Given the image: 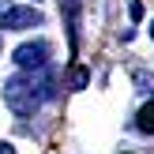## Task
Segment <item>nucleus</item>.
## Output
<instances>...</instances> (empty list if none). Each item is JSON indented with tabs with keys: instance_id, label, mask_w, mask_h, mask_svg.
<instances>
[{
	"instance_id": "nucleus-7",
	"label": "nucleus",
	"mask_w": 154,
	"mask_h": 154,
	"mask_svg": "<svg viewBox=\"0 0 154 154\" xmlns=\"http://www.w3.org/2000/svg\"><path fill=\"white\" fill-rule=\"evenodd\" d=\"M128 15H132V19H143V4H139V0H132V4H128Z\"/></svg>"
},
{
	"instance_id": "nucleus-9",
	"label": "nucleus",
	"mask_w": 154,
	"mask_h": 154,
	"mask_svg": "<svg viewBox=\"0 0 154 154\" xmlns=\"http://www.w3.org/2000/svg\"><path fill=\"white\" fill-rule=\"evenodd\" d=\"M8 8H11V0H0V15H4V11H8Z\"/></svg>"
},
{
	"instance_id": "nucleus-1",
	"label": "nucleus",
	"mask_w": 154,
	"mask_h": 154,
	"mask_svg": "<svg viewBox=\"0 0 154 154\" xmlns=\"http://www.w3.org/2000/svg\"><path fill=\"white\" fill-rule=\"evenodd\" d=\"M4 102H8V109H11L15 117H34V109L42 105L38 94H34V87H30V75L26 72L11 75V79L4 83Z\"/></svg>"
},
{
	"instance_id": "nucleus-2",
	"label": "nucleus",
	"mask_w": 154,
	"mask_h": 154,
	"mask_svg": "<svg viewBox=\"0 0 154 154\" xmlns=\"http://www.w3.org/2000/svg\"><path fill=\"white\" fill-rule=\"evenodd\" d=\"M42 11L38 8H8L4 15H0V30H34L42 26Z\"/></svg>"
},
{
	"instance_id": "nucleus-11",
	"label": "nucleus",
	"mask_w": 154,
	"mask_h": 154,
	"mask_svg": "<svg viewBox=\"0 0 154 154\" xmlns=\"http://www.w3.org/2000/svg\"><path fill=\"white\" fill-rule=\"evenodd\" d=\"M124 154H128V150H124Z\"/></svg>"
},
{
	"instance_id": "nucleus-5",
	"label": "nucleus",
	"mask_w": 154,
	"mask_h": 154,
	"mask_svg": "<svg viewBox=\"0 0 154 154\" xmlns=\"http://www.w3.org/2000/svg\"><path fill=\"white\" fill-rule=\"evenodd\" d=\"M135 87H139V94H154V75L150 72H135Z\"/></svg>"
},
{
	"instance_id": "nucleus-3",
	"label": "nucleus",
	"mask_w": 154,
	"mask_h": 154,
	"mask_svg": "<svg viewBox=\"0 0 154 154\" xmlns=\"http://www.w3.org/2000/svg\"><path fill=\"white\" fill-rule=\"evenodd\" d=\"M15 64L26 68V72H34V68H45L49 64V42H23L19 49L11 53Z\"/></svg>"
},
{
	"instance_id": "nucleus-8",
	"label": "nucleus",
	"mask_w": 154,
	"mask_h": 154,
	"mask_svg": "<svg viewBox=\"0 0 154 154\" xmlns=\"http://www.w3.org/2000/svg\"><path fill=\"white\" fill-rule=\"evenodd\" d=\"M0 154H15V147H11V143H4V139H0Z\"/></svg>"
},
{
	"instance_id": "nucleus-10",
	"label": "nucleus",
	"mask_w": 154,
	"mask_h": 154,
	"mask_svg": "<svg viewBox=\"0 0 154 154\" xmlns=\"http://www.w3.org/2000/svg\"><path fill=\"white\" fill-rule=\"evenodd\" d=\"M150 38H154V23H150Z\"/></svg>"
},
{
	"instance_id": "nucleus-6",
	"label": "nucleus",
	"mask_w": 154,
	"mask_h": 154,
	"mask_svg": "<svg viewBox=\"0 0 154 154\" xmlns=\"http://www.w3.org/2000/svg\"><path fill=\"white\" fill-rule=\"evenodd\" d=\"M68 83H72V90H83V87L90 83V72H87V68H75V72H72V79H68Z\"/></svg>"
},
{
	"instance_id": "nucleus-4",
	"label": "nucleus",
	"mask_w": 154,
	"mask_h": 154,
	"mask_svg": "<svg viewBox=\"0 0 154 154\" xmlns=\"http://www.w3.org/2000/svg\"><path fill=\"white\" fill-rule=\"evenodd\" d=\"M135 128H139V132H147V135H154V98L139 109V117H135Z\"/></svg>"
}]
</instances>
